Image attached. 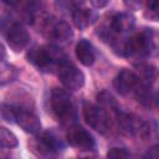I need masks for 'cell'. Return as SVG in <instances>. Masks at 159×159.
<instances>
[{
  "instance_id": "6da1fadb",
  "label": "cell",
  "mask_w": 159,
  "mask_h": 159,
  "mask_svg": "<svg viewBox=\"0 0 159 159\" xmlns=\"http://www.w3.org/2000/svg\"><path fill=\"white\" fill-rule=\"evenodd\" d=\"M27 61L41 72H53L67 58L65 52L53 46H34L26 53Z\"/></svg>"
},
{
  "instance_id": "7a4b0ae2",
  "label": "cell",
  "mask_w": 159,
  "mask_h": 159,
  "mask_svg": "<svg viewBox=\"0 0 159 159\" xmlns=\"http://www.w3.org/2000/svg\"><path fill=\"white\" fill-rule=\"evenodd\" d=\"M0 116L4 120L17 124L26 133L39 134L41 132V120L30 109L2 103L0 104Z\"/></svg>"
},
{
  "instance_id": "3957f363",
  "label": "cell",
  "mask_w": 159,
  "mask_h": 159,
  "mask_svg": "<svg viewBox=\"0 0 159 159\" xmlns=\"http://www.w3.org/2000/svg\"><path fill=\"white\" fill-rule=\"evenodd\" d=\"M51 108L62 124H73L77 119L76 108L70 93L63 88H53L51 93Z\"/></svg>"
},
{
  "instance_id": "277c9868",
  "label": "cell",
  "mask_w": 159,
  "mask_h": 159,
  "mask_svg": "<svg viewBox=\"0 0 159 159\" xmlns=\"http://www.w3.org/2000/svg\"><path fill=\"white\" fill-rule=\"evenodd\" d=\"M42 32L43 35L55 42L65 43L71 41L73 37V30L66 21L57 20L55 17H46L42 21Z\"/></svg>"
},
{
  "instance_id": "5b68a950",
  "label": "cell",
  "mask_w": 159,
  "mask_h": 159,
  "mask_svg": "<svg viewBox=\"0 0 159 159\" xmlns=\"http://www.w3.org/2000/svg\"><path fill=\"white\" fill-rule=\"evenodd\" d=\"M57 76L66 89L78 91L84 84V75L68 60L63 61L57 67Z\"/></svg>"
},
{
  "instance_id": "8992f818",
  "label": "cell",
  "mask_w": 159,
  "mask_h": 159,
  "mask_svg": "<svg viewBox=\"0 0 159 159\" xmlns=\"http://www.w3.org/2000/svg\"><path fill=\"white\" fill-rule=\"evenodd\" d=\"M83 118L86 123L99 134H106L111 127L109 114L102 107L86 104L83 107Z\"/></svg>"
},
{
  "instance_id": "52a82bcc",
  "label": "cell",
  "mask_w": 159,
  "mask_h": 159,
  "mask_svg": "<svg viewBox=\"0 0 159 159\" xmlns=\"http://www.w3.org/2000/svg\"><path fill=\"white\" fill-rule=\"evenodd\" d=\"M66 139L71 147H73L78 150L92 152L96 149V140H94L93 135L78 124L70 125L67 134H66Z\"/></svg>"
},
{
  "instance_id": "ba28073f",
  "label": "cell",
  "mask_w": 159,
  "mask_h": 159,
  "mask_svg": "<svg viewBox=\"0 0 159 159\" xmlns=\"http://www.w3.org/2000/svg\"><path fill=\"white\" fill-rule=\"evenodd\" d=\"M5 37L7 45L15 52H20L25 50L30 43V35L20 22H11L6 27Z\"/></svg>"
},
{
  "instance_id": "9c48e42d",
  "label": "cell",
  "mask_w": 159,
  "mask_h": 159,
  "mask_svg": "<svg viewBox=\"0 0 159 159\" xmlns=\"http://www.w3.org/2000/svg\"><path fill=\"white\" fill-rule=\"evenodd\" d=\"M139 82H140V78L138 77V75H135L130 70L123 68L116 76L114 81H113V87L119 94L128 96L137 88Z\"/></svg>"
},
{
  "instance_id": "30bf717a",
  "label": "cell",
  "mask_w": 159,
  "mask_h": 159,
  "mask_svg": "<svg viewBox=\"0 0 159 159\" xmlns=\"http://www.w3.org/2000/svg\"><path fill=\"white\" fill-rule=\"evenodd\" d=\"M39 148L43 155H56L65 149V143L55 132L47 130L41 134L39 139Z\"/></svg>"
},
{
  "instance_id": "8fae6325",
  "label": "cell",
  "mask_w": 159,
  "mask_h": 159,
  "mask_svg": "<svg viewBox=\"0 0 159 159\" xmlns=\"http://www.w3.org/2000/svg\"><path fill=\"white\" fill-rule=\"evenodd\" d=\"M71 16H72L75 26L80 30H83V29L91 26L98 19V14H97L96 10L87 9L83 5L75 7L71 11Z\"/></svg>"
},
{
  "instance_id": "7c38bea8",
  "label": "cell",
  "mask_w": 159,
  "mask_h": 159,
  "mask_svg": "<svg viewBox=\"0 0 159 159\" xmlns=\"http://www.w3.org/2000/svg\"><path fill=\"white\" fill-rule=\"evenodd\" d=\"M135 19L129 12H119L111 20V32L117 35H125L134 29Z\"/></svg>"
},
{
  "instance_id": "4fadbf2b",
  "label": "cell",
  "mask_w": 159,
  "mask_h": 159,
  "mask_svg": "<svg viewBox=\"0 0 159 159\" xmlns=\"http://www.w3.org/2000/svg\"><path fill=\"white\" fill-rule=\"evenodd\" d=\"M75 53H76V57L77 60L86 67H89L94 63V60H96V52H94V47L93 45L86 40V39H82L80 40L77 43H76V47H75Z\"/></svg>"
},
{
  "instance_id": "5bb4252c",
  "label": "cell",
  "mask_w": 159,
  "mask_h": 159,
  "mask_svg": "<svg viewBox=\"0 0 159 159\" xmlns=\"http://www.w3.org/2000/svg\"><path fill=\"white\" fill-rule=\"evenodd\" d=\"M134 91H135V98L142 106L152 107V103H153V101H155V98H154L153 91H152L148 82L142 83V84L139 82V84L137 86V88Z\"/></svg>"
},
{
  "instance_id": "9a60e30c",
  "label": "cell",
  "mask_w": 159,
  "mask_h": 159,
  "mask_svg": "<svg viewBox=\"0 0 159 159\" xmlns=\"http://www.w3.org/2000/svg\"><path fill=\"white\" fill-rule=\"evenodd\" d=\"M17 145H19L17 137L10 129L5 127H0V148L11 149V148H16Z\"/></svg>"
},
{
  "instance_id": "2e32d148",
  "label": "cell",
  "mask_w": 159,
  "mask_h": 159,
  "mask_svg": "<svg viewBox=\"0 0 159 159\" xmlns=\"http://www.w3.org/2000/svg\"><path fill=\"white\" fill-rule=\"evenodd\" d=\"M17 76V71L11 65L0 63V86L14 81Z\"/></svg>"
},
{
  "instance_id": "e0dca14e",
  "label": "cell",
  "mask_w": 159,
  "mask_h": 159,
  "mask_svg": "<svg viewBox=\"0 0 159 159\" xmlns=\"http://www.w3.org/2000/svg\"><path fill=\"white\" fill-rule=\"evenodd\" d=\"M145 17H148L152 21L158 20V0H148L147 1V7L144 12Z\"/></svg>"
},
{
  "instance_id": "ac0fdd59",
  "label": "cell",
  "mask_w": 159,
  "mask_h": 159,
  "mask_svg": "<svg viewBox=\"0 0 159 159\" xmlns=\"http://www.w3.org/2000/svg\"><path fill=\"white\" fill-rule=\"evenodd\" d=\"M129 152L125 148H119V147H113L107 152V158L111 159H124L129 158Z\"/></svg>"
},
{
  "instance_id": "d6986e66",
  "label": "cell",
  "mask_w": 159,
  "mask_h": 159,
  "mask_svg": "<svg viewBox=\"0 0 159 159\" xmlns=\"http://www.w3.org/2000/svg\"><path fill=\"white\" fill-rule=\"evenodd\" d=\"M123 4L125 5L127 9L135 11L143 7V5L145 4V0H123Z\"/></svg>"
},
{
  "instance_id": "ffe728a7",
  "label": "cell",
  "mask_w": 159,
  "mask_h": 159,
  "mask_svg": "<svg viewBox=\"0 0 159 159\" xmlns=\"http://www.w3.org/2000/svg\"><path fill=\"white\" fill-rule=\"evenodd\" d=\"M109 1L111 0H89L91 5L94 9H103V7H106L109 4Z\"/></svg>"
},
{
  "instance_id": "44dd1931",
  "label": "cell",
  "mask_w": 159,
  "mask_h": 159,
  "mask_svg": "<svg viewBox=\"0 0 159 159\" xmlns=\"http://www.w3.org/2000/svg\"><path fill=\"white\" fill-rule=\"evenodd\" d=\"M145 157H149V158L155 159V158L158 157V145H154L153 148H150V150L145 154Z\"/></svg>"
},
{
  "instance_id": "7402d4cb",
  "label": "cell",
  "mask_w": 159,
  "mask_h": 159,
  "mask_svg": "<svg viewBox=\"0 0 159 159\" xmlns=\"http://www.w3.org/2000/svg\"><path fill=\"white\" fill-rule=\"evenodd\" d=\"M0 1L6 4V5H9V6H17L21 2V0H0Z\"/></svg>"
},
{
  "instance_id": "603a6c76",
  "label": "cell",
  "mask_w": 159,
  "mask_h": 159,
  "mask_svg": "<svg viewBox=\"0 0 159 159\" xmlns=\"http://www.w3.org/2000/svg\"><path fill=\"white\" fill-rule=\"evenodd\" d=\"M5 58H6V50H5L4 45L0 42V61H2Z\"/></svg>"
}]
</instances>
